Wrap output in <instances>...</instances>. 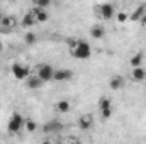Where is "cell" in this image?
<instances>
[{
    "label": "cell",
    "mask_w": 146,
    "mask_h": 144,
    "mask_svg": "<svg viewBox=\"0 0 146 144\" xmlns=\"http://www.w3.org/2000/svg\"><path fill=\"white\" fill-rule=\"evenodd\" d=\"M76 124H78V127H80L82 131H88V129L94 126V117H92V114H83V115H80L78 120H76Z\"/></svg>",
    "instance_id": "obj_7"
},
{
    "label": "cell",
    "mask_w": 146,
    "mask_h": 144,
    "mask_svg": "<svg viewBox=\"0 0 146 144\" xmlns=\"http://www.w3.org/2000/svg\"><path fill=\"white\" fill-rule=\"evenodd\" d=\"M26 85H27V88H31V90H37L41 85H42V81L37 78V75H31L29 78H27V81H26Z\"/></svg>",
    "instance_id": "obj_16"
},
{
    "label": "cell",
    "mask_w": 146,
    "mask_h": 144,
    "mask_svg": "<svg viewBox=\"0 0 146 144\" xmlns=\"http://www.w3.org/2000/svg\"><path fill=\"white\" fill-rule=\"evenodd\" d=\"M61 129H63V126L60 122H54V120H51V122H48L44 126V132H58Z\"/></svg>",
    "instance_id": "obj_18"
},
{
    "label": "cell",
    "mask_w": 146,
    "mask_h": 144,
    "mask_svg": "<svg viewBox=\"0 0 146 144\" xmlns=\"http://www.w3.org/2000/svg\"><path fill=\"white\" fill-rule=\"evenodd\" d=\"M24 127H26L27 132H34V131L37 129V124L34 122V120H31V119H26V126H24Z\"/></svg>",
    "instance_id": "obj_21"
},
{
    "label": "cell",
    "mask_w": 146,
    "mask_h": 144,
    "mask_svg": "<svg viewBox=\"0 0 146 144\" xmlns=\"http://www.w3.org/2000/svg\"><path fill=\"white\" fill-rule=\"evenodd\" d=\"M109 87H110V90H114V92L121 90V88L124 87V78H122L121 75L112 76V78H110V81H109Z\"/></svg>",
    "instance_id": "obj_12"
},
{
    "label": "cell",
    "mask_w": 146,
    "mask_h": 144,
    "mask_svg": "<svg viewBox=\"0 0 146 144\" xmlns=\"http://www.w3.org/2000/svg\"><path fill=\"white\" fill-rule=\"evenodd\" d=\"M12 75H14V78L15 80H27L29 76H31V70H29V66H26V65H22V63H14L12 65Z\"/></svg>",
    "instance_id": "obj_4"
},
{
    "label": "cell",
    "mask_w": 146,
    "mask_h": 144,
    "mask_svg": "<svg viewBox=\"0 0 146 144\" xmlns=\"http://www.w3.org/2000/svg\"><path fill=\"white\" fill-rule=\"evenodd\" d=\"M37 70V78L42 81V83H48V81H53V75H54V68L51 65H39L36 68Z\"/></svg>",
    "instance_id": "obj_5"
},
{
    "label": "cell",
    "mask_w": 146,
    "mask_h": 144,
    "mask_svg": "<svg viewBox=\"0 0 146 144\" xmlns=\"http://www.w3.org/2000/svg\"><path fill=\"white\" fill-rule=\"evenodd\" d=\"M41 144H54V143H51L49 139H46V141H42V143H41Z\"/></svg>",
    "instance_id": "obj_25"
},
{
    "label": "cell",
    "mask_w": 146,
    "mask_h": 144,
    "mask_svg": "<svg viewBox=\"0 0 146 144\" xmlns=\"http://www.w3.org/2000/svg\"><path fill=\"white\" fill-rule=\"evenodd\" d=\"M95 10L99 12V15L104 19V20H110V19H114L115 17V7L112 5V3H100V5H97L95 7Z\"/></svg>",
    "instance_id": "obj_3"
},
{
    "label": "cell",
    "mask_w": 146,
    "mask_h": 144,
    "mask_svg": "<svg viewBox=\"0 0 146 144\" xmlns=\"http://www.w3.org/2000/svg\"><path fill=\"white\" fill-rule=\"evenodd\" d=\"M70 54H72L75 59H88L92 56V48H90V44L87 41L78 39L76 46L70 49Z\"/></svg>",
    "instance_id": "obj_1"
},
{
    "label": "cell",
    "mask_w": 146,
    "mask_h": 144,
    "mask_svg": "<svg viewBox=\"0 0 146 144\" xmlns=\"http://www.w3.org/2000/svg\"><path fill=\"white\" fill-rule=\"evenodd\" d=\"M0 24L7 29H14L17 26V19L14 15H3V17H0Z\"/></svg>",
    "instance_id": "obj_13"
},
{
    "label": "cell",
    "mask_w": 146,
    "mask_h": 144,
    "mask_svg": "<svg viewBox=\"0 0 146 144\" xmlns=\"http://www.w3.org/2000/svg\"><path fill=\"white\" fill-rule=\"evenodd\" d=\"M54 144H56V143H54Z\"/></svg>",
    "instance_id": "obj_27"
},
{
    "label": "cell",
    "mask_w": 146,
    "mask_h": 144,
    "mask_svg": "<svg viewBox=\"0 0 146 144\" xmlns=\"http://www.w3.org/2000/svg\"><path fill=\"white\" fill-rule=\"evenodd\" d=\"M99 108H100V114H102V119H110L112 117V114H114V107H112V102H110V98L107 97H102L100 100H99Z\"/></svg>",
    "instance_id": "obj_6"
},
{
    "label": "cell",
    "mask_w": 146,
    "mask_h": 144,
    "mask_svg": "<svg viewBox=\"0 0 146 144\" xmlns=\"http://www.w3.org/2000/svg\"><path fill=\"white\" fill-rule=\"evenodd\" d=\"M127 19H129V14H126V12H117V14H115V20H117L119 24H124Z\"/></svg>",
    "instance_id": "obj_22"
},
{
    "label": "cell",
    "mask_w": 146,
    "mask_h": 144,
    "mask_svg": "<svg viewBox=\"0 0 146 144\" xmlns=\"http://www.w3.org/2000/svg\"><path fill=\"white\" fill-rule=\"evenodd\" d=\"M141 26H143V27L146 29V14L143 15V17H141Z\"/></svg>",
    "instance_id": "obj_24"
},
{
    "label": "cell",
    "mask_w": 146,
    "mask_h": 144,
    "mask_svg": "<svg viewBox=\"0 0 146 144\" xmlns=\"http://www.w3.org/2000/svg\"><path fill=\"white\" fill-rule=\"evenodd\" d=\"M36 41H37V36L34 32L29 31V32L24 34V42H26V44H36Z\"/></svg>",
    "instance_id": "obj_20"
},
{
    "label": "cell",
    "mask_w": 146,
    "mask_h": 144,
    "mask_svg": "<svg viewBox=\"0 0 146 144\" xmlns=\"http://www.w3.org/2000/svg\"><path fill=\"white\" fill-rule=\"evenodd\" d=\"M26 126V119L19 114V112H14L9 119V124H7V131L10 134H19L22 131V127Z\"/></svg>",
    "instance_id": "obj_2"
},
{
    "label": "cell",
    "mask_w": 146,
    "mask_h": 144,
    "mask_svg": "<svg viewBox=\"0 0 146 144\" xmlns=\"http://www.w3.org/2000/svg\"><path fill=\"white\" fill-rule=\"evenodd\" d=\"M54 108H56L60 114H66V112H70L72 104H70V100H60V102H56Z\"/></svg>",
    "instance_id": "obj_17"
},
{
    "label": "cell",
    "mask_w": 146,
    "mask_h": 144,
    "mask_svg": "<svg viewBox=\"0 0 146 144\" xmlns=\"http://www.w3.org/2000/svg\"><path fill=\"white\" fill-rule=\"evenodd\" d=\"M49 5H51V2H49V0H36V3H34V7L44 9V10H46V9H48Z\"/></svg>",
    "instance_id": "obj_23"
},
{
    "label": "cell",
    "mask_w": 146,
    "mask_h": 144,
    "mask_svg": "<svg viewBox=\"0 0 146 144\" xmlns=\"http://www.w3.org/2000/svg\"><path fill=\"white\" fill-rule=\"evenodd\" d=\"M21 24H22V27H33V26H36L37 24V20H36V17H34L31 12H27V14H24Z\"/></svg>",
    "instance_id": "obj_15"
},
{
    "label": "cell",
    "mask_w": 146,
    "mask_h": 144,
    "mask_svg": "<svg viewBox=\"0 0 146 144\" xmlns=\"http://www.w3.org/2000/svg\"><path fill=\"white\" fill-rule=\"evenodd\" d=\"M143 61H145V54H143V53H136V54L129 59V65H131V68L134 70V68H141V66H143Z\"/></svg>",
    "instance_id": "obj_14"
},
{
    "label": "cell",
    "mask_w": 146,
    "mask_h": 144,
    "mask_svg": "<svg viewBox=\"0 0 146 144\" xmlns=\"http://www.w3.org/2000/svg\"><path fill=\"white\" fill-rule=\"evenodd\" d=\"M0 49H2V41H0Z\"/></svg>",
    "instance_id": "obj_26"
},
{
    "label": "cell",
    "mask_w": 146,
    "mask_h": 144,
    "mask_svg": "<svg viewBox=\"0 0 146 144\" xmlns=\"http://www.w3.org/2000/svg\"><path fill=\"white\" fill-rule=\"evenodd\" d=\"M73 78V73L66 68H58L54 70V75H53V81H68Z\"/></svg>",
    "instance_id": "obj_8"
},
{
    "label": "cell",
    "mask_w": 146,
    "mask_h": 144,
    "mask_svg": "<svg viewBox=\"0 0 146 144\" xmlns=\"http://www.w3.org/2000/svg\"><path fill=\"white\" fill-rule=\"evenodd\" d=\"M34 17H36L37 22H46L48 19H49V14H48V10H44V9H39V7H33L31 10H29Z\"/></svg>",
    "instance_id": "obj_9"
},
{
    "label": "cell",
    "mask_w": 146,
    "mask_h": 144,
    "mask_svg": "<svg viewBox=\"0 0 146 144\" xmlns=\"http://www.w3.org/2000/svg\"><path fill=\"white\" fill-rule=\"evenodd\" d=\"M104 36H106V29L100 24H94L90 27V37L92 39H102Z\"/></svg>",
    "instance_id": "obj_10"
},
{
    "label": "cell",
    "mask_w": 146,
    "mask_h": 144,
    "mask_svg": "<svg viewBox=\"0 0 146 144\" xmlns=\"http://www.w3.org/2000/svg\"><path fill=\"white\" fill-rule=\"evenodd\" d=\"M143 15H145V7H138V9L129 15V19H131V20H141Z\"/></svg>",
    "instance_id": "obj_19"
},
{
    "label": "cell",
    "mask_w": 146,
    "mask_h": 144,
    "mask_svg": "<svg viewBox=\"0 0 146 144\" xmlns=\"http://www.w3.org/2000/svg\"><path fill=\"white\" fill-rule=\"evenodd\" d=\"M131 78H133V81H136V83L145 81L146 80V70L143 66H141V68H134V70L131 71Z\"/></svg>",
    "instance_id": "obj_11"
}]
</instances>
